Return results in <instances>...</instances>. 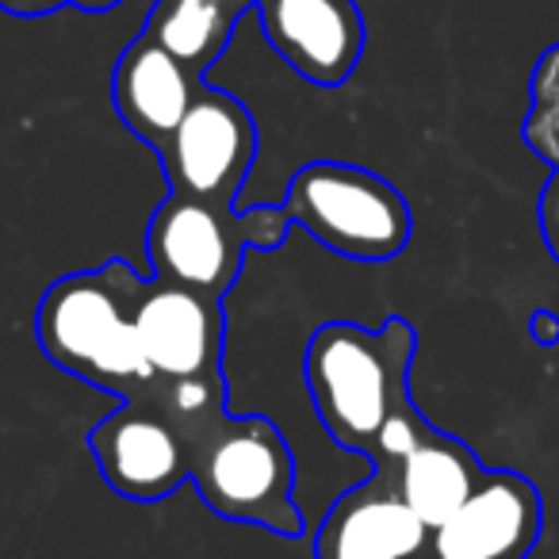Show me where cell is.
<instances>
[{
	"mask_svg": "<svg viewBox=\"0 0 559 559\" xmlns=\"http://www.w3.org/2000/svg\"><path fill=\"white\" fill-rule=\"evenodd\" d=\"M426 551L429 525L403 502L388 467L345 490L314 533V559H426Z\"/></svg>",
	"mask_w": 559,
	"mask_h": 559,
	"instance_id": "9",
	"label": "cell"
},
{
	"mask_svg": "<svg viewBox=\"0 0 559 559\" xmlns=\"http://www.w3.org/2000/svg\"><path fill=\"white\" fill-rule=\"evenodd\" d=\"M238 16L215 9L207 0H157L142 32L169 58H177L192 78L207 73L223 58Z\"/></svg>",
	"mask_w": 559,
	"mask_h": 559,
	"instance_id": "14",
	"label": "cell"
},
{
	"mask_svg": "<svg viewBox=\"0 0 559 559\" xmlns=\"http://www.w3.org/2000/svg\"><path fill=\"white\" fill-rule=\"evenodd\" d=\"M246 249L230 203H207L185 192H173L146 226L154 280L207 299H223L234 288Z\"/></svg>",
	"mask_w": 559,
	"mask_h": 559,
	"instance_id": "6",
	"label": "cell"
},
{
	"mask_svg": "<svg viewBox=\"0 0 559 559\" xmlns=\"http://www.w3.org/2000/svg\"><path fill=\"white\" fill-rule=\"evenodd\" d=\"M418 334L406 319L380 330L357 322H326L307 342V391L319 421L342 449L368 456L395 403L411 395V365Z\"/></svg>",
	"mask_w": 559,
	"mask_h": 559,
	"instance_id": "2",
	"label": "cell"
},
{
	"mask_svg": "<svg viewBox=\"0 0 559 559\" xmlns=\"http://www.w3.org/2000/svg\"><path fill=\"white\" fill-rule=\"evenodd\" d=\"M139 337L157 380L223 372V299H207L200 292L150 280L139 304Z\"/></svg>",
	"mask_w": 559,
	"mask_h": 559,
	"instance_id": "11",
	"label": "cell"
},
{
	"mask_svg": "<svg viewBox=\"0 0 559 559\" xmlns=\"http://www.w3.org/2000/svg\"><path fill=\"white\" fill-rule=\"evenodd\" d=\"M540 490L518 472H487L475 495L429 533L426 559H528L540 540Z\"/></svg>",
	"mask_w": 559,
	"mask_h": 559,
	"instance_id": "8",
	"label": "cell"
},
{
	"mask_svg": "<svg viewBox=\"0 0 559 559\" xmlns=\"http://www.w3.org/2000/svg\"><path fill=\"white\" fill-rule=\"evenodd\" d=\"M207 4H215V9H223V12H230V16H246L249 9H257V0H207Z\"/></svg>",
	"mask_w": 559,
	"mask_h": 559,
	"instance_id": "20",
	"label": "cell"
},
{
	"mask_svg": "<svg viewBox=\"0 0 559 559\" xmlns=\"http://www.w3.org/2000/svg\"><path fill=\"white\" fill-rule=\"evenodd\" d=\"M540 234L548 241V253L559 261V165L540 192Z\"/></svg>",
	"mask_w": 559,
	"mask_h": 559,
	"instance_id": "17",
	"label": "cell"
},
{
	"mask_svg": "<svg viewBox=\"0 0 559 559\" xmlns=\"http://www.w3.org/2000/svg\"><path fill=\"white\" fill-rule=\"evenodd\" d=\"M200 78L185 70L177 58H169L146 32L119 55L111 70V104L134 139L162 154L169 146L173 131L188 116L195 100Z\"/></svg>",
	"mask_w": 559,
	"mask_h": 559,
	"instance_id": "12",
	"label": "cell"
},
{
	"mask_svg": "<svg viewBox=\"0 0 559 559\" xmlns=\"http://www.w3.org/2000/svg\"><path fill=\"white\" fill-rule=\"evenodd\" d=\"M116 4H123V0H70V9L81 12H111Z\"/></svg>",
	"mask_w": 559,
	"mask_h": 559,
	"instance_id": "21",
	"label": "cell"
},
{
	"mask_svg": "<svg viewBox=\"0 0 559 559\" xmlns=\"http://www.w3.org/2000/svg\"><path fill=\"white\" fill-rule=\"evenodd\" d=\"M292 223L349 261H391L414 230L411 207L391 180L345 162H311L288 180Z\"/></svg>",
	"mask_w": 559,
	"mask_h": 559,
	"instance_id": "4",
	"label": "cell"
},
{
	"mask_svg": "<svg viewBox=\"0 0 559 559\" xmlns=\"http://www.w3.org/2000/svg\"><path fill=\"white\" fill-rule=\"evenodd\" d=\"M104 483L131 502H162L192 479V444L150 399H123L88 433Z\"/></svg>",
	"mask_w": 559,
	"mask_h": 559,
	"instance_id": "7",
	"label": "cell"
},
{
	"mask_svg": "<svg viewBox=\"0 0 559 559\" xmlns=\"http://www.w3.org/2000/svg\"><path fill=\"white\" fill-rule=\"evenodd\" d=\"M238 226H241V238H246L249 249H276L284 246L292 223L288 207L280 203V207H269V203H257V207H246L238 215Z\"/></svg>",
	"mask_w": 559,
	"mask_h": 559,
	"instance_id": "16",
	"label": "cell"
},
{
	"mask_svg": "<svg viewBox=\"0 0 559 559\" xmlns=\"http://www.w3.org/2000/svg\"><path fill=\"white\" fill-rule=\"evenodd\" d=\"M150 276L127 261L55 280L35 311V334L50 365L78 380L134 399L157 380L139 337V304Z\"/></svg>",
	"mask_w": 559,
	"mask_h": 559,
	"instance_id": "1",
	"label": "cell"
},
{
	"mask_svg": "<svg viewBox=\"0 0 559 559\" xmlns=\"http://www.w3.org/2000/svg\"><path fill=\"white\" fill-rule=\"evenodd\" d=\"M58 9H70V0H0V12H12V16H50Z\"/></svg>",
	"mask_w": 559,
	"mask_h": 559,
	"instance_id": "18",
	"label": "cell"
},
{
	"mask_svg": "<svg viewBox=\"0 0 559 559\" xmlns=\"http://www.w3.org/2000/svg\"><path fill=\"white\" fill-rule=\"evenodd\" d=\"M142 399H150L192 444L195 437H203L211 426H218L226 418V376L203 372L185 376V380H154L142 391Z\"/></svg>",
	"mask_w": 559,
	"mask_h": 559,
	"instance_id": "15",
	"label": "cell"
},
{
	"mask_svg": "<svg viewBox=\"0 0 559 559\" xmlns=\"http://www.w3.org/2000/svg\"><path fill=\"white\" fill-rule=\"evenodd\" d=\"M192 483L226 521L269 528L276 536L304 533L296 498V456L280 426L264 414L230 418L192 441Z\"/></svg>",
	"mask_w": 559,
	"mask_h": 559,
	"instance_id": "3",
	"label": "cell"
},
{
	"mask_svg": "<svg viewBox=\"0 0 559 559\" xmlns=\"http://www.w3.org/2000/svg\"><path fill=\"white\" fill-rule=\"evenodd\" d=\"M388 472L395 475V487H399V495H403V502L411 506L429 525V533H433L437 525H444V521L475 495V487L483 483L487 467L479 464V456H475L464 441L433 429L411 456H403L395 467H388Z\"/></svg>",
	"mask_w": 559,
	"mask_h": 559,
	"instance_id": "13",
	"label": "cell"
},
{
	"mask_svg": "<svg viewBox=\"0 0 559 559\" xmlns=\"http://www.w3.org/2000/svg\"><path fill=\"white\" fill-rule=\"evenodd\" d=\"M264 39L304 81L337 88L365 55V16L353 0H257Z\"/></svg>",
	"mask_w": 559,
	"mask_h": 559,
	"instance_id": "10",
	"label": "cell"
},
{
	"mask_svg": "<svg viewBox=\"0 0 559 559\" xmlns=\"http://www.w3.org/2000/svg\"><path fill=\"white\" fill-rule=\"evenodd\" d=\"M157 157L173 192L207 203H234L257 162V123L230 93L200 85L188 116Z\"/></svg>",
	"mask_w": 559,
	"mask_h": 559,
	"instance_id": "5",
	"label": "cell"
},
{
	"mask_svg": "<svg viewBox=\"0 0 559 559\" xmlns=\"http://www.w3.org/2000/svg\"><path fill=\"white\" fill-rule=\"evenodd\" d=\"M528 326H533V337L540 345H556L559 342V319L551 311L533 314V322H528Z\"/></svg>",
	"mask_w": 559,
	"mask_h": 559,
	"instance_id": "19",
	"label": "cell"
}]
</instances>
